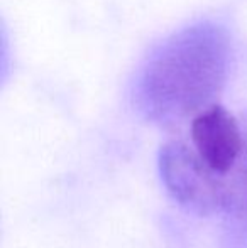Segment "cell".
Instances as JSON below:
<instances>
[{
  "instance_id": "obj_3",
  "label": "cell",
  "mask_w": 247,
  "mask_h": 248,
  "mask_svg": "<svg viewBox=\"0 0 247 248\" xmlns=\"http://www.w3.org/2000/svg\"><path fill=\"white\" fill-rule=\"evenodd\" d=\"M188 137L201 162L222 177L232 176L247 154V135L241 122L218 103L191 118Z\"/></svg>"
},
{
  "instance_id": "obj_2",
  "label": "cell",
  "mask_w": 247,
  "mask_h": 248,
  "mask_svg": "<svg viewBox=\"0 0 247 248\" xmlns=\"http://www.w3.org/2000/svg\"><path fill=\"white\" fill-rule=\"evenodd\" d=\"M159 170L168 193L186 211L200 216L220 211L241 216L246 201L242 164L232 176L222 177L201 162L190 142L176 139L161 147Z\"/></svg>"
},
{
  "instance_id": "obj_1",
  "label": "cell",
  "mask_w": 247,
  "mask_h": 248,
  "mask_svg": "<svg viewBox=\"0 0 247 248\" xmlns=\"http://www.w3.org/2000/svg\"><path fill=\"white\" fill-rule=\"evenodd\" d=\"M231 41L222 27L200 22L169 37L146 62L135 90L148 120L175 127L214 105L227 81Z\"/></svg>"
}]
</instances>
